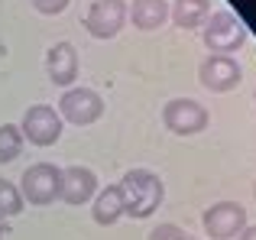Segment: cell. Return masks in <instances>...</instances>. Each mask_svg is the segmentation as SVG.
I'll list each match as a JSON object with an SVG mask.
<instances>
[{
  "label": "cell",
  "instance_id": "obj_1",
  "mask_svg": "<svg viewBox=\"0 0 256 240\" xmlns=\"http://www.w3.org/2000/svg\"><path fill=\"white\" fill-rule=\"evenodd\" d=\"M120 195H124V211L130 218H150L162 202V182L150 169H133L120 182Z\"/></svg>",
  "mask_w": 256,
  "mask_h": 240
},
{
  "label": "cell",
  "instance_id": "obj_2",
  "mask_svg": "<svg viewBox=\"0 0 256 240\" xmlns=\"http://www.w3.org/2000/svg\"><path fill=\"white\" fill-rule=\"evenodd\" d=\"M246 42V26L240 16H234L230 10H218L204 23V46L214 56H227V52L240 49Z\"/></svg>",
  "mask_w": 256,
  "mask_h": 240
},
{
  "label": "cell",
  "instance_id": "obj_3",
  "mask_svg": "<svg viewBox=\"0 0 256 240\" xmlns=\"http://www.w3.org/2000/svg\"><path fill=\"white\" fill-rule=\"evenodd\" d=\"M58 178H62V172L56 169V166H49V162H36V166H30V169L23 172V188H20V195L26 198L30 204H49V202H56V195H58Z\"/></svg>",
  "mask_w": 256,
  "mask_h": 240
},
{
  "label": "cell",
  "instance_id": "obj_4",
  "mask_svg": "<svg viewBox=\"0 0 256 240\" xmlns=\"http://www.w3.org/2000/svg\"><path fill=\"white\" fill-rule=\"evenodd\" d=\"M23 133L36 146H52L62 136V117L49 104H36V108H30L23 114Z\"/></svg>",
  "mask_w": 256,
  "mask_h": 240
},
{
  "label": "cell",
  "instance_id": "obj_5",
  "mask_svg": "<svg viewBox=\"0 0 256 240\" xmlns=\"http://www.w3.org/2000/svg\"><path fill=\"white\" fill-rule=\"evenodd\" d=\"M246 228V211L237 202H220L204 211V230L211 240H230Z\"/></svg>",
  "mask_w": 256,
  "mask_h": 240
},
{
  "label": "cell",
  "instance_id": "obj_6",
  "mask_svg": "<svg viewBox=\"0 0 256 240\" xmlns=\"http://www.w3.org/2000/svg\"><path fill=\"white\" fill-rule=\"evenodd\" d=\"M124 20H126L124 0H94L91 10H88V16H84V26L91 30V36L110 39V36H117V32H120Z\"/></svg>",
  "mask_w": 256,
  "mask_h": 240
},
{
  "label": "cell",
  "instance_id": "obj_7",
  "mask_svg": "<svg viewBox=\"0 0 256 240\" xmlns=\"http://www.w3.org/2000/svg\"><path fill=\"white\" fill-rule=\"evenodd\" d=\"M58 108H62V117L72 120V124L84 126V124H94L100 114H104V101H100L98 91L91 88H75L68 91V94L58 101Z\"/></svg>",
  "mask_w": 256,
  "mask_h": 240
},
{
  "label": "cell",
  "instance_id": "obj_8",
  "mask_svg": "<svg viewBox=\"0 0 256 240\" xmlns=\"http://www.w3.org/2000/svg\"><path fill=\"white\" fill-rule=\"evenodd\" d=\"M162 120L172 133H198L208 124V110L198 101H192V98H178V101L166 104Z\"/></svg>",
  "mask_w": 256,
  "mask_h": 240
},
{
  "label": "cell",
  "instance_id": "obj_9",
  "mask_svg": "<svg viewBox=\"0 0 256 240\" xmlns=\"http://www.w3.org/2000/svg\"><path fill=\"white\" fill-rule=\"evenodd\" d=\"M201 84L208 91H230L240 84V65L230 56H211L201 65Z\"/></svg>",
  "mask_w": 256,
  "mask_h": 240
},
{
  "label": "cell",
  "instance_id": "obj_10",
  "mask_svg": "<svg viewBox=\"0 0 256 240\" xmlns=\"http://www.w3.org/2000/svg\"><path fill=\"white\" fill-rule=\"evenodd\" d=\"M94 188H98V176L91 169H82V166L65 169L58 178V198H65L68 204H84L94 195Z\"/></svg>",
  "mask_w": 256,
  "mask_h": 240
},
{
  "label": "cell",
  "instance_id": "obj_11",
  "mask_svg": "<svg viewBox=\"0 0 256 240\" xmlns=\"http://www.w3.org/2000/svg\"><path fill=\"white\" fill-rule=\"evenodd\" d=\"M46 68H49V78L56 84H68L75 82L78 75V52L72 42H56L46 56Z\"/></svg>",
  "mask_w": 256,
  "mask_h": 240
},
{
  "label": "cell",
  "instance_id": "obj_12",
  "mask_svg": "<svg viewBox=\"0 0 256 240\" xmlns=\"http://www.w3.org/2000/svg\"><path fill=\"white\" fill-rule=\"evenodd\" d=\"M130 16L140 30H159L169 16V6H166V0H136Z\"/></svg>",
  "mask_w": 256,
  "mask_h": 240
},
{
  "label": "cell",
  "instance_id": "obj_13",
  "mask_svg": "<svg viewBox=\"0 0 256 240\" xmlns=\"http://www.w3.org/2000/svg\"><path fill=\"white\" fill-rule=\"evenodd\" d=\"M120 214H126L124 211V195H120V185H110V188H104L98 195V202H94V221L98 224H114Z\"/></svg>",
  "mask_w": 256,
  "mask_h": 240
},
{
  "label": "cell",
  "instance_id": "obj_14",
  "mask_svg": "<svg viewBox=\"0 0 256 240\" xmlns=\"http://www.w3.org/2000/svg\"><path fill=\"white\" fill-rule=\"evenodd\" d=\"M175 23L182 30H192V26L204 23L208 16V0H175Z\"/></svg>",
  "mask_w": 256,
  "mask_h": 240
},
{
  "label": "cell",
  "instance_id": "obj_15",
  "mask_svg": "<svg viewBox=\"0 0 256 240\" xmlns=\"http://www.w3.org/2000/svg\"><path fill=\"white\" fill-rule=\"evenodd\" d=\"M23 150V136L13 124H4L0 126V162H13Z\"/></svg>",
  "mask_w": 256,
  "mask_h": 240
},
{
  "label": "cell",
  "instance_id": "obj_16",
  "mask_svg": "<svg viewBox=\"0 0 256 240\" xmlns=\"http://www.w3.org/2000/svg\"><path fill=\"white\" fill-rule=\"evenodd\" d=\"M20 208H23V195H20V188L13 182H6V178H0V218L20 214Z\"/></svg>",
  "mask_w": 256,
  "mask_h": 240
},
{
  "label": "cell",
  "instance_id": "obj_17",
  "mask_svg": "<svg viewBox=\"0 0 256 240\" xmlns=\"http://www.w3.org/2000/svg\"><path fill=\"white\" fill-rule=\"evenodd\" d=\"M182 237H185V234H182L175 224H159V228L150 234V240H182Z\"/></svg>",
  "mask_w": 256,
  "mask_h": 240
},
{
  "label": "cell",
  "instance_id": "obj_18",
  "mask_svg": "<svg viewBox=\"0 0 256 240\" xmlns=\"http://www.w3.org/2000/svg\"><path fill=\"white\" fill-rule=\"evenodd\" d=\"M32 6H36L39 13H49L52 16V13H62L65 6H68V0H32Z\"/></svg>",
  "mask_w": 256,
  "mask_h": 240
},
{
  "label": "cell",
  "instance_id": "obj_19",
  "mask_svg": "<svg viewBox=\"0 0 256 240\" xmlns=\"http://www.w3.org/2000/svg\"><path fill=\"white\" fill-rule=\"evenodd\" d=\"M240 240H256V228H244L240 230Z\"/></svg>",
  "mask_w": 256,
  "mask_h": 240
},
{
  "label": "cell",
  "instance_id": "obj_20",
  "mask_svg": "<svg viewBox=\"0 0 256 240\" xmlns=\"http://www.w3.org/2000/svg\"><path fill=\"white\" fill-rule=\"evenodd\" d=\"M182 240H192V237H182Z\"/></svg>",
  "mask_w": 256,
  "mask_h": 240
}]
</instances>
